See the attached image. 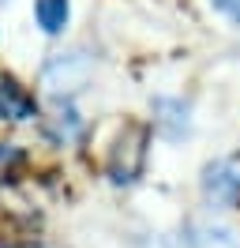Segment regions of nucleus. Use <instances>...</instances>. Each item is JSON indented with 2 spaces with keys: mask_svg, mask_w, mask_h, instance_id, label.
Returning a JSON list of instances; mask_svg holds the SVG:
<instances>
[{
  "mask_svg": "<svg viewBox=\"0 0 240 248\" xmlns=\"http://www.w3.org/2000/svg\"><path fill=\"white\" fill-rule=\"evenodd\" d=\"M147 143H150V128L147 124H124V132L113 143V155H109V177L113 185H132L139 181V173L147 166Z\"/></svg>",
  "mask_w": 240,
  "mask_h": 248,
  "instance_id": "f257e3e1",
  "label": "nucleus"
},
{
  "mask_svg": "<svg viewBox=\"0 0 240 248\" xmlns=\"http://www.w3.org/2000/svg\"><path fill=\"white\" fill-rule=\"evenodd\" d=\"M90 72H94V61H90L87 53H60V57H53V61L45 64L42 87L49 94H57V98H68V94L87 87Z\"/></svg>",
  "mask_w": 240,
  "mask_h": 248,
  "instance_id": "f03ea898",
  "label": "nucleus"
},
{
  "mask_svg": "<svg viewBox=\"0 0 240 248\" xmlns=\"http://www.w3.org/2000/svg\"><path fill=\"white\" fill-rule=\"evenodd\" d=\"M203 192L214 207H233L240 200V155H222L203 170Z\"/></svg>",
  "mask_w": 240,
  "mask_h": 248,
  "instance_id": "7ed1b4c3",
  "label": "nucleus"
},
{
  "mask_svg": "<svg viewBox=\"0 0 240 248\" xmlns=\"http://www.w3.org/2000/svg\"><path fill=\"white\" fill-rule=\"evenodd\" d=\"M34 117V98H30L15 79L0 83V121H27Z\"/></svg>",
  "mask_w": 240,
  "mask_h": 248,
  "instance_id": "20e7f679",
  "label": "nucleus"
},
{
  "mask_svg": "<svg viewBox=\"0 0 240 248\" xmlns=\"http://www.w3.org/2000/svg\"><path fill=\"white\" fill-rule=\"evenodd\" d=\"M154 121H158V128H162L169 140H177V136H184V128H188V109L180 106V102H165V98H158L154 102Z\"/></svg>",
  "mask_w": 240,
  "mask_h": 248,
  "instance_id": "39448f33",
  "label": "nucleus"
},
{
  "mask_svg": "<svg viewBox=\"0 0 240 248\" xmlns=\"http://www.w3.org/2000/svg\"><path fill=\"white\" fill-rule=\"evenodd\" d=\"M188 248H240L237 233L225 226H192Z\"/></svg>",
  "mask_w": 240,
  "mask_h": 248,
  "instance_id": "423d86ee",
  "label": "nucleus"
},
{
  "mask_svg": "<svg viewBox=\"0 0 240 248\" xmlns=\"http://www.w3.org/2000/svg\"><path fill=\"white\" fill-rule=\"evenodd\" d=\"M34 12H38V23L45 34H60L68 23V0H38Z\"/></svg>",
  "mask_w": 240,
  "mask_h": 248,
  "instance_id": "0eeeda50",
  "label": "nucleus"
},
{
  "mask_svg": "<svg viewBox=\"0 0 240 248\" xmlns=\"http://www.w3.org/2000/svg\"><path fill=\"white\" fill-rule=\"evenodd\" d=\"M23 151L15 147V143H0V181H12L15 177V170L23 166Z\"/></svg>",
  "mask_w": 240,
  "mask_h": 248,
  "instance_id": "6e6552de",
  "label": "nucleus"
},
{
  "mask_svg": "<svg viewBox=\"0 0 240 248\" xmlns=\"http://www.w3.org/2000/svg\"><path fill=\"white\" fill-rule=\"evenodd\" d=\"M214 8H222V12H229V16H240V0H210Z\"/></svg>",
  "mask_w": 240,
  "mask_h": 248,
  "instance_id": "1a4fd4ad",
  "label": "nucleus"
},
{
  "mask_svg": "<svg viewBox=\"0 0 240 248\" xmlns=\"http://www.w3.org/2000/svg\"><path fill=\"white\" fill-rule=\"evenodd\" d=\"M237 19H240V16H237Z\"/></svg>",
  "mask_w": 240,
  "mask_h": 248,
  "instance_id": "9d476101",
  "label": "nucleus"
}]
</instances>
